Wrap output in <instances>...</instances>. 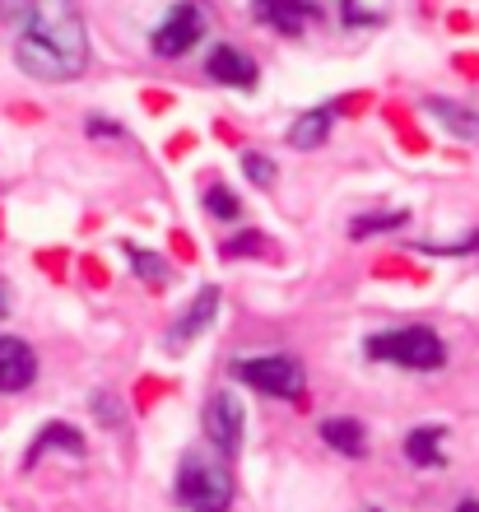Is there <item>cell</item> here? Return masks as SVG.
I'll list each match as a JSON object with an SVG mask.
<instances>
[{
	"label": "cell",
	"instance_id": "obj_1",
	"mask_svg": "<svg viewBox=\"0 0 479 512\" xmlns=\"http://www.w3.org/2000/svg\"><path fill=\"white\" fill-rule=\"evenodd\" d=\"M14 66L42 84H70L89 70V33L75 0H38L14 38Z\"/></svg>",
	"mask_w": 479,
	"mask_h": 512
},
{
	"label": "cell",
	"instance_id": "obj_2",
	"mask_svg": "<svg viewBox=\"0 0 479 512\" xmlns=\"http://www.w3.org/2000/svg\"><path fill=\"white\" fill-rule=\"evenodd\" d=\"M368 354H373L377 364H396V368H410V373H438L447 364V345L428 326L377 331V336H368Z\"/></svg>",
	"mask_w": 479,
	"mask_h": 512
},
{
	"label": "cell",
	"instance_id": "obj_3",
	"mask_svg": "<svg viewBox=\"0 0 479 512\" xmlns=\"http://www.w3.org/2000/svg\"><path fill=\"white\" fill-rule=\"evenodd\" d=\"M177 503L191 512H228L233 503V475L224 461L187 452L182 471H177Z\"/></svg>",
	"mask_w": 479,
	"mask_h": 512
},
{
	"label": "cell",
	"instance_id": "obj_4",
	"mask_svg": "<svg viewBox=\"0 0 479 512\" xmlns=\"http://www.w3.org/2000/svg\"><path fill=\"white\" fill-rule=\"evenodd\" d=\"M233 378L247 387L266 391V396H303V364L293 354H256V359H238Z\"/></svg>",
	"mask_w": 479,
	"mask_h": 512
},
{
	"label": "cell",
	"instance_id": "obj_5",
	"mask_svg": "<svg viewBox=\"0 0 479 512\" xmlns=\"http://www.w3.org/2000/svg\"><path fill=\"white\" fill-rule=\"evenodd\" d=\"M200 424H205V438H210V447L219 457L224 461L238 457L242 433H247V410H242V401L233 391H214L205 401V410H200Z\"/></svg>",
	"mask_w": 479,
	"mask_h": 512
},
{
	"label": "cell",
	"instance_id": "obj_6",
	"mask_svg": "<svg viewBox=\"0 0 479 512\" xmlns=\"http://www.w3.org/2000/svg\"><path fill=\"white\" fill-rule=\"evenodd\" d=\"M200 33H205V14H200L196 0H177L173 10L163 14V24L154 28V52L159 56H187L191 47L200 42Z\"/></svg>",
	"mask_w": 479,
	"mask_h": 512
},
{
	"label": "cell",
	"instance_id": "obj_7",
	"mask_svg": "<svg viewBox=\"0 0 479 512\" xmlns=\"http://www.w3.org/2000/svg\"><path fill=\"white\" fill-rule=\"evenodd\" d=\"M256 19L284 38H298L312 19H321V0H252Z\"/></svg>",
	"mask_w": 479,
	"mask_h": 512
},
{
	"label": "cell",
	"instance_id": "obj_8",
	"mask_svg": "<svg viewBox=\"0 0 479 512\" xmlns=\"http://www.w3.org/2000/svg\"><path fill=\"white\" fill-rule=\"evenodd\" d=\"M38 378V354L19 336H0V391H24Z\"/></svg>",
	"mask_w": 479,
	"mask_h": 512
},
{
	"label": "cell",
	"instance_id": "obj_9",
	"mask_svg": "<svg viewBox=\"0 0 479 512\" xmlns=\"http://www.w3.org/2000/svg\"><path fill=\"white\" fill-rule=\"evenodd\" d=\"M205 75H210L214 84H228V89H252L256 61L247 52H238V47L219 42V47H210V56H205Z\"/></svg>",
	"mask_w": 479,
	"mask_h": 512
},
{
	"label": "cell",
	"instance_id": "obj_10",
	"mask_svg": "<svg viewBox=\"0 0 479 512\" xmlns=\"http://www.w3.org/2000/svg\"><path fill=\"white\" fill-rule=\"evenodd\" d=\"M47 452H70V457H84L89 447H84V433L75 429V424H42L38 438H33V447L24 452V471H33Z\"/></svg>",
	"mask_w": 479,
	"mask_h": 512
},
{
	"label": "cell",
	"instance_id": "obj_11",
	"mask_svg": "<svg viewBox=\"0 0 479 512\" xmlns=\"http://www.w3.org/2000/svg\"><path fill=\"white\" fill-rule=\"evenodd\" d=\"M424 117H433V122H438L447 135H456V140L479 145V112L461 108L452 98H424Z\"/></svg>",
	"mask_w": 479,
	"mask_h": 512
},
{
	"label": "cell",
	"instance_id": "obj_12",
	"mask_svg": "<svg viewBox=\"0 0 479 512\" xmlns=\"http://www.w3.org/2000/svg\"><path fill=\"white\" fill-rule=\"evenodd\" d=\"M214 312H219V289H214V284H205V289L191 298V308L182 312V322L168 331V345H173V350H182L187 340H196L200 331L214 322Z\"/></svg>",
	"mask_w": 479,
	"mask_h": 512
},
{
	"label": "cell",
	"instance_id": "obj_13",
	"mask_svg": "<svg viewBox=\"0 0 479 512\" xmlns=\"http://www.w3.org/2000/svg\"><path fill=\"white\" fill-rule=\"evenodd\" d=\"M442 438H447V429H438V424H419V429H410V438H405V457H410L414 466H433V471H442V466H447Z\"/></svg>",
	"mask_w": 479,
	"mask_h": 512
},
{
	"label": "cell",
	"instance_id": "obj_14",
	"mask_svg": "<svg viewBox=\"0 0 479 512\" xmlns=\"http://www.w3.org/2000/svg\"><path fill=\"white\" fill-rule=\"evenodd\" d=\"M331 126H335V108H312V112H303V117L289 126V145H293V149H317V145H326Z\"/></svg>",
	"mask_w": 479,
	"mask_h": 512
},
{
	"label": "cell",
	"instance_id": "obj_15",
	"mask_svg": "<svg viewBox=\"0 0 479 512\" xmlns=\"http://www.w3.org/2000/svg\"><path fill=\"white\" fill-rule=\"evenodd\" d=\"M321 443H331L340 457H363L368 452L359 419H321Z\"/></svg>",
	"mask_w": 479,
	"mask_h": 512
},
{
	"label": "cell",
	"instance_id": "obj_16",
	"mask_svg": "<svg viewBox=\"0 0 479 512\" xmlns=\"http://www.w3.org/2000/svg\"><path fill=\"white\" fill-rule=\"evenodd\" d=\"M340 19L349 28H377L391 19V0H340Z\"/></svg>",
	"mask_w": 479,
	"mask_h": 512
},
{
	"label": "cell",
	"instance_id": "obj_17",
	"mask_svg": "<svg viewBox=\"0 0 479 512\" xmlns=\"http://www.w3.org/2000/svg\"><path fill=\"white\" fill-rule=\"evenodd\" d=\"M410 219V210H382V215H359L349 224V238H373V233H386V229H400Z\"/></svg>",
	"mask_w": 479,
	"mask_h": 512
},
{
	"label": "cell",
	"instance_id": "obj_18",
	"mask_svg": "<svg viewBox=\"0 0 479 512\" xmlns=\"http://www.w3.org/2000/svg\"><path fill=\"white\" fill-rule=\"evenodd\" d=\"M126 261H131V270L140 275V280H149V284H163V280H168V261H163V256L140 252V247H126Z\"/></svg>",
	"mask_w": 479,
	"mask_h": 512
},
{
	"label": "cell",
	"instance_id": "obj_19",
	"mask_svg": "<svg viewBox=\"0 0 479 512\" xmlns=\"http://www.w3.org/2000/svg\"><path fill=\"white\" fill-rule=\"evenodd\" d=\"M205 210H210L214 219H238V196H233V191L224 187V182H210V187H205Z\"/></svg>",
	"mask_w": 479,
	"mask_h": 512
},
{
	"label": "cell",
	"instance_id": "obj_20",
	"mask_svg": "<svg viewBox=\"0 0 479 512\" xmlns=\"http://www.w3.org/2000/svg\"><path fill=\"white\" fill-rule=\"evenodd\" d=\"M242 173L252 177L256 187H270V182H275V163H270L266 154H256V149H247V154H242Z\"/></svg>",
	"mask_w": 479,
	"mask_h": 512
},
{
	"label": "cell",
	"instance_id": "obj_21",
	"mask_svg": "<svg viewBox=\"0 0 479 512\" xmlns=\"http://www.w3.org/2000/svg\"><path fill=\"white\" fill-rule=\"evenodd\" d=\"M33 5H38V0H0V24L24 28V19L33 14Z\"/></svg>",
	"mask_w": 479,
	"mask_h": 512
},
{
	"label": "cell",
	"instance_id": "obj_22",
	"mask_svg": "<svg viewBox=\"0 0 479 512\" xmlns=\"http://www.w3.org/2000/svg\"><path fill=\"white\" fill-rule=\"evenodd\" d=\"M89 405H94V415L103 419L107 429H112V424H121V405L112 401V396H107V391H94V401H89Z\"/></svg>",
	"mask_w": 479,
	"mask_h": 512
},
{
	"label": "cell",
	"instance_id": "obj_23",
	"mask_svg": "<svg viewBox=\"0 0 479 512\" xmlns=\"http://www.w3.org/2000/svg\"><path fill=\"white\" fill-rule=\"evenodd\" d=\"M266 247V233H242V238H228L224 256H242V252H261Z\"/></svg>",
	"mask_w": 479,
	"mask_h": 512
},
{
	"label": "cell",
	"instance_id": "obj_24",
	"mask_svg": "<svg viewBox=\"0 0 479 512\" xmlns=\"http://www.w3.org/2000/svg\"><path fill=\"white\" fill-rule=\"evenodd\" d=\"M84 126H89V135H103V140H121V135H126L117 122H112V117H98V112H94V117H89Z\"/></svg>",
	"mask_w": 479,
	"mask_h": 512
},
{
	"label": "cell",
	"instance_id": "obj_25",
	"mask_svg": "<svg viewBox=\"0 0 479 512\" xmlns=\"http://www.w3.org/2000/svg\"><path fill=\"white\" fill-rule=\"evenodd\" d=\"M424 252H433V256H456V252H470L479 261V233L470 238V243H447V247H424Z\"/></svg>",
	"mask_w": 479,
	"mask_h": 512
},
{
	"label": "cell",
	"instance_id": "obj_26",
	"mask_svg": "<svg viewBox=\"0 0 479 512\" xmlns=\"http://www.w3.org/2000/svg\"><path fill=\"white\" fill-rule=\"evenodd\" d=\"M10 312V289H5V280H0V317Z\"/></svg>",
	"mask_w": 479,
	"mask_h": 512
},
{
	"label": "cell",
	"instance_id": "obj_27",
	"mask_svg": "<svg viewBox=\"0 0 479 512\" xmlns=\"http://www.w3.org/2000/svg\"><path fill=\"white\" fill-rule=\"evenodd\" d=\"M456 512H479V499H461V508Z\"/></svg>",
	"mask_w": 479,
	"mask_h": 512
}]
</instances>
